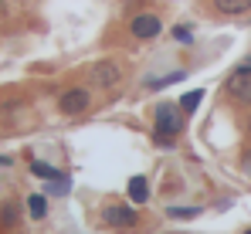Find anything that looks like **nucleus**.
<instances>
[{"label": "nucleus", "instance_id": "4", "mask_svg": "<svg viewBox=\"0 0 251 234\" xmlns=\"http://www.w3.org/2000/svg\"><path fill=\"white\" fill-rule=\"evenodd\" d=\"M119 78H123V72H119V65H112V61H99V65L92 68V81L102 85V88H112Z\"/></svg>", "mask_w": 251, "mask_h": 234}, {"label": "nucleus", "instance_id": "7", "mask_svg": "<svg viewBox=\"0 0 251 234\" xmlns=\"http://www.w3.org/2000/svg\"><path fill=\"white\" fill-rule=\"evenodd\" d=\"M129 200H132V204H146V200H150V187H146L143 177H132V180H129Z\"/></svg>", "mask_w": 251, "mask_h": 234}, {"label": "nucleus", "instance_id": "12", "mask_svg": "<svg viewBox=\"0 0 251 234\" xmlns=\"http://www.w3.org/2000/svg\"><path fill=\"white\" fill-rule=\"evenodd\" d=\"M173 217H197V210H187V207H176V210H170Z\"/></svg>", "mask_w": 251, "mask_h": 234}, {"label": "nucleus", "instance_id": "3", "mask_svg": "<svg viewBox=\"0 0 251 234\" xmlns=\"http://www.w3.org/2000/svg\"><path fill=\"white\" fill-rule=\"evenodd\" d=\"M58 109L65 112V116H78L88 109V92L85 88H68L61 99H58Z\"/></svg>", "mask_w": 251, "mask_h": 234}, {"label": "nucleus", "instance_id": "13", "mask_svg": "<svg viewBox=\"0 0 251 234\" xmlns=\"http://www.w3.org/2000/svg\"><path fill=\"white\" fill-rule=\"evenodd\" d=\"M173 34H176V41H190V27H183V24H180Z\"/></svg>", "mask_w": 251, "mask_h": 234}, {"label": "nucleus", "instance_id": "2", "mask_svg": "<svg viewBox=\"0 0 251 234\" xmlns=\"http://www.w3.org/2000/svg\"><path fill=\"white\" fill-rule=\"evenodd\" d=\"M227 92H231V99L251 105V61H245L234 75L227 78Z\"/></svg>", "mask_w": 251, "mask_h": 234}, {"label": "nucleus", "instance_id": "5", "mask_svg": "<svg viewBox=\"0 0 251 234\" xmlns=\"http://www.w3.org/2000/svg\"><path fill=\"white\" fill-rule=\"evenodd\" d=\"M132 34L143 41L156 38L160 34V17H153V14H139V17H132Z\"/></svg>", "mask_w": 251, "mask_h": 234}, {"label": "nucleus", "instance_id": "14", "mask_svg": "<svg viewBox=\"0 0 251 234\" xmlns=\"http://www.w3.org/2000/svg\"><path fill=\"white\" fill-rule=\"evenodd\" d=\"M245 170L251 173V150H248V156H245Z\"/></svg>", "mask_w": 251, "mask_h": 234}, {"label": "nucleus", "instance_id": "11", "mask_svg": "<svg viewBox=\"0 0 251 234\" xmlns=\"http://www.w3.org/2000/svg\"><path fill=\"white\" fill-rule=\"evenodd\" d=\"M27 210H31V217H44V210H48L44 197H41V194H34L31 200H27Z\"/></svg>", "mask_w": 251, "mask_h": 234}, {"label": "nucleus", "instance_id": "6", "mask_svg": "<svg viewBox=\"0 0 251 234\" xmlns=\"http://www.w3.org/2000/svg\"><path fill=\"white\" fill-rule=\"evenodd\" d=\"M105 221L112 224V228H132V221H136V214L123 207V204H112V207H105Z\"/></svg>", "mask_w": 251, "mask_h": 234}, {"label": "nucleus", "instance_id": "15", "mask_svg": "<svg viewBox=\"0 0 251 234\" xmlns=\"http://www.w3.org/2000/svg\"><path fill=\"white\" fill-rule=\"evenodd\" d=\"M248 234H251V231H248Z\"/></svg>", "mask_w": 251, "mask_h": 234}, {"label": "nucleus", "instance_id": "8", "mask_svg": "<svg viewBox=\"0 0 251 234\" xmlns=\"http://www.w3.org/2000/svg\"><path fill=\"white\" fill-rule=\"evenodd\" d=\"M214 7L221 14H245V10H251V0H214Z\"/></svg>", "mask_w": 251, "mask_h": 234}, {"label": "nucleus", "instance_id": "10", "mask_svg": "<svg viewBox=\"0 0 251 234\" xmlns=\"http://www.w3.org/2000/svg\"><path fill=\"white\" fill-rule=\"evenodd\" d=\"M31 173H34V177H41V180H58V170H54V166H48V163H31Z\"/></svg>", "mask_w": 251, "mask_h": 234}, {"label": "nucleus", "instance_id": "9", "mask_svg": "<svg viewBox=\"0 0 251 234\" xmlns=\"http://www.w3.org/2000/svg\"><path fill=\"white\" fill-rule=\"evenodd\" d=\"M201 102H204V92H201V88H194V92H187V95L180 99V109H183V112H194Z\"/></svg>", "mask_w": 251, "mask_h": 234}, {"label": "nucleus", "instance_id": "1", "mask_svg": "<svg viewBox=\"0 0 251 234\" xmlns=\"http://www.w3.org/2000/svg\"><path fill=\"white\" fill-rule=\"evenodd\" d=\"M183 129V116H180V105H160L156 109V136L160 143H170V136H176Z\"/></svg>", "mask_w": 251, "mask_h": 234}]
</instances>
